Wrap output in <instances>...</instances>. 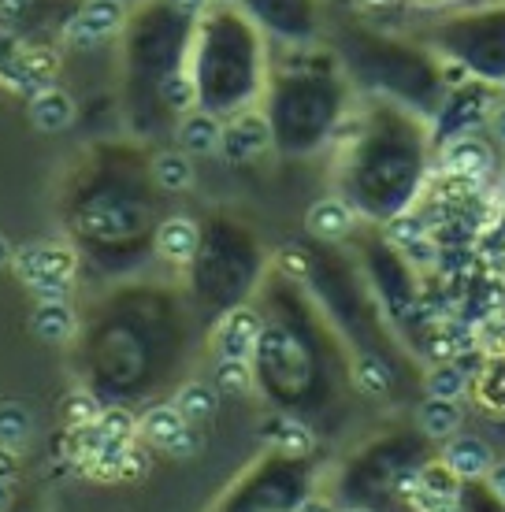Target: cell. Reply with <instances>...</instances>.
<instances>
[{
  "mask_svg": "<svg viewBox=\"0 0 505 512\" xmlns=\"http://www.w3.org/2000/svg\"><path fill=\"white\" fill-rule=\"evenodd\" d=\"M153 179L160 190L168 193H182L194 186V164H190V156L186 153H175V149H168V153H160L153 160Z\"/></svg>",
  "mask_w": 505,
  "mask_h": 512,
  "instance_id": "cell-13",
  "label": "cell"
},
{
  "mask_svg": "<svg viewBox=\"0 0 505 512\" xmlns=\"http://www.w3.org/2000/svg\"><path fill=\"white\" fill-rule=\"evenodd\" d=\"M483 305H487V308H502L505 305V282H491V286H487Z\"/></svg>",
  "mask_w": 505,
  "mask_h": 512,
  "instance_id": "cell-34",
  "label": "cell"
},
{
  "mask_svg": "<svg viewBox=\"0 0 505 512\" xmlns=\"http://www.w3.org/2000/svg\"><path fill=\"white\" fill-rule=\"evenodd\" d=\"M457 475L442 464V468H424L420 472V490L424 494H435V498H454L457 501Z\"/></svg>",
  "mask_w": 505,
  "mask_h": 512,
  "instance_id": "cell-24",
  "label": "cell"
},
{
  "mask_svg": "<svg viewBox=\"0 0 505 512\" xmlns=\"http://www.w3.org/2000/svg\"><path fill=\"white\" fill-rule=\"evenodd\" d=\"M353 8H357V12H390V8H394V0H353Z\"/></svg>",
  "mask_w": 505,
  "mask_h": 512,
  "instance_id": "cell-36",
  "label": "cell"
},
{
  "mask_svg": "<svg viewBox=\"0 0 505 512\" xmlns=\"http://www.w3.org/2000/svg\"><path fill=\"white\" fill-rule=\"evenodd\" d=\"M220 138H223V127L216 116H208V112H190V116L182 119L179 141H182V153L186 156L216 153V149H220Z\"/></svg>",
  "mask_w": 505,
  "mask_h": 512,
  "instance_id": "cell-6",
  "label": "cell"
},
{
  "mask_svg": "<svg viewBox=\"0 0 505 512\" xmlns=\"http://www.w3.org/2000/svg\"><path fill=\"white\" fill-rule=\"evenodd\" d=\"M260 338V320L249 308H234L220 327V349L227 360H246Z\"/></svg>",
  "mask_w": 505,
  "mask_h": 512,
  "instance_id": "cell-5",
  "label": "cell"
},
{
  "mask_svg": "<svg viewBox=\"0 0 505 512\" xmlns=\"http://www.w3.org/2000/svg\"><path fill=\"white\" fill-rule=\"evenodd\" d=\"M272 442L275 449L283 453V457H294V461H301V457H309L312 453V435L309 427L298 420H279L272 427Z\"/></svg>",
  "mask_w": 505,
  "mask_h": 512,
  "instance_id": "cell-16",
  "label": "cell"
},
{
  "mask_svg": "<svg viewBox=\"0 0 505 512\" xmlns=\"http://www.w3.org/2000/svg\"><path fill=\"white\" fill-rule=\"evenodd\" d=\"M420 427H424V435H431V438H450L457 427H461V409H457V401L428 397V401L420 405Z\"/></svg>",
  "mask_w": 505,
  "mask_h": 512,
  "instance_id": "cell-14",
  "label": "cell"
},
{
  "mask_svg": "<svg viewBox=\"0 0 505 512\" xmlns=\"http://www.w3.org/2000/svg\"><path fill=\"white\" fill-rule=\"evenodd\" d=\"M394 490H398V494H405V498H413L416 490H420V472H413V468H409V472H398V479H394Z\"/></svg>",
  "mask_w": 505,
  "mask_h": 512,
  "instance_id": "cell-32",
  "label": "cell"
},
{
  "mask_svg": "<svg viewBox=\"0 0 505 512\" xmlns=\"http://www.w3.org/2000/svg\"><path fill=\"white\" fill-rule=\"evenodd\" d=\"M30 123H34L38 130H45V134H60V130H67L71 123H75V101H71V93L56 90V86L38 90L34 97H30Z\"/></svg>",
  "mask_w": 505,
  "mask_h": 512,
  "instance_id": "cell-3",
  "label": "cell"
},
{
  "mask_svg": "<svg viewBox=\"0 0 505 512\" xmlns=\"http://www.w3.org/2000/svg\"><path fill=\"white\" fill-rule=\"evenodd\" d=\"M442 160H446V167H450L454 175L472 179V175H483V171L491 167V149H487L480 138H457L454 145H446Z\"/></svg>",
  "mask_w": 505,
  "mask_h": 512,
  "instance_id": "cell-10",
  "label": "cell"
},
{
  "mask_svg": "<svg viewBox=\"0 0 505 512\" xmlns=\"http://www.w3.org/2000/svg\"><path fill=\"white\" fill-rule=\"evenodd\" d=\"M64 41H71L75 49H93V45H97V38H93V34L86 30V26L78 23V15H75V19H67V26H64Z\"/></svg>",
  "mask_w": 505,
  "mask_h": 512,
  "instance_id": "cell-28",
  "label": "cell"
},
{
  "mask_svg": "<svg viewBox=\"0 0 505 512\" xmlns=\"http://www.w3.org/2000/svg\"><path fill=\"white\" fill-rule=\"evenodd\" d=\"M186 427H190V423L182 420L175 405H156V409L145 412L142 423H138V431H142V435L149 438L153 446H160V449H168L171 442H175V438L186 431Z\"/></svg>",
  "mask_w": 505,
  "mask_h": 512,
  "instance_id": "cell-11",
  "label": "cell"
},
{
  "mask_svg": "<svg viewBox=\"0 0 505 512\" xmlns=\"http://www.w3.org/2000/svg\"><path fill=\"white\" fill-rule=\"evenodd\" d=\"M197 446H201L197 431H194V427H186V431H182V435L168 446V453H171V457H190V453H194Z\"/></svg>",
  "mask_w": 505,
  "mask_h": 512,
  "instance_id": "cell-30",
  "label": "cell"
},
{
  "mask_svg": "<svg viewBox=\"0 0 505 512\" xmlns=\"http://www.w3.org/2000/svg\"><path fill=\"white\" fill-rule=\"evenodd\" d=\"M15 475H19V461H15V453L8 446H0V483H12Z\"/></svg>",
  "mask_w": 505,
  "mask_h": 512,
  "instance_id": "cell-31",
  "label": "cell"
},
{
  "mask_svg": "<svg viewBox=\"0 0 505 512\" xmlns=\"http://www.w3.org/2000/svg\"><path fill=\"white\" fill-rule=\"evenodd\" d=\"M305 227H309L316 238H342V234H350V227H353V212L342 205V201H335V197H324V201H316V205L309 208Z\"/></svg>",
  "mask_w": 505,
  "mask_h": 512,
  "instance_id": "cell-9",
  "label": "cell"
},
{
  "mask_svg": "<svg viewBox=\"0 0 505 512\" xmlns=\"http://www.w3.org/2000/svg\"><path fill=\"white\" fill-rule=\"evenodd\" d=\"M30 327H34L41 342L60 346V342H67L75 334V312L67 308V301H41L34 308V316H30Z\"/></svg>",
  "mask_w": 505,
  "mask_h": 512,
  "instance_id": "cell-8",
  "label": "cell"
},
{
  "mask_svg": "<svg viewBox=\"0 0 505 512\" xmlns=\"http://www.w3.org/2000/svg\"><path fill=\"white\" fill-rule=\"evenodd\" d=\"M197 242H201V238H197V227L186 216L164 219L160 231H156V249H160V256H168V260H175V264L194 260Z\"/></svg>",
  "mask_w": 505,
  "mask_h": 512,
  "instance_id": "cell-7",
  "label": "cell"
},
{
  "mask_svg": "<svg viewBox=\"0 0 505 512\" xmlns=\"http://www.w3.org/2000/svg\"><path fill=\"white\" fill-rule=\"evenodd\" d=\"M502 93H505V86H502Z\"/></svg>",
  "mask_w": 505,
  "mask_h": 512,
  "instance_id": "cell-46",
  "label": "cell"
},
{
  "mask_svg": "<svg viewBox=\"0 0 505 512\" xmlns=\"http://www.w3.org/2000/svg\"><path fill=\"white\" fill-rule=\"evenodd\" d=\"M64 416H67V423H71L75 431H86V427H93V423H97L101 409H97V401H93L90 394H71V397H67Z\"/></svg>",
  "mask_w": 505,
  "mask_h": 512,
  "instance_id": "cell-23",
  "label": "cell"
},
{
  "mask_svg": "<svg viewBox=\"0 0 505 512\" xmlns=\"http://www.w3.org/2000/svg\"><path fill=\"white\" fill-rule=\"evenodd\" d=\"M8 260H12V245H8V238H4V234H0V268H4V264H8Z\"/></svg>",
  "mask_w": 505,
  "mask_h": 512,
  "instance_id": "cell-43",
  "label": "cell"
},
{
  "mask_svg": "<svg viewBox=\"0 0 505 512\" xmlns=\"http://www.w3.org/2000/svg\"><path fill=\"white\" fill-rule=\"evenodd\" d=\"M353 512H372V509H353Z\"/></svg>",
  "mask_w": 505,
  "mask_h": 512,
  "instance_id": "cell-44",
  "label": "cell"
},
{
  "mask_svg": "<svg viewBox=\"0 0 505 512\" xmlns=\"http://www.w3.org/2000/svg\"><path fill=\"white\" fill-rule=\"evenodd\" d=\"M268 145H272V127H268V119L260 116H242L238 123H231V127L223 130L220 138L223 156L234 160V164H246L257 153H264Z\"/></svg>",
  "mask_w": 505,
  "mask_h": 512,
  "instance_id": "cell-2",
  "label": "cell"
},
{
  "mask_svg": "<svg viewBox=\"0 0 505 512\" xmlns=\"http://www.w3.org/2000/svg\"><path fill=\"white\" fill-rule=\"evenodd\" d=\"M220 4H234V0H220Z\"/></svg>",
  "mask_w": 505,
  "mask_h": 512,
  "instance_id": "cell-45",
  "label": "cell"
},
{
  "mask_svg": "<svg viewBox=\"0 0 505 512\" xmlns=\"http://www.w3.org/2000/svg\"><path fill=\"white\" fill-rule=\"evenodd\" d=\"M279 264H283L286 271H294V275H298V279H305V256L301 253H283V260H279Z\"/></svg>",
  "mask_w": 505,
  "mask_h": 512,
  "instance_id": "cell-35",
  "label": "cell"
},
{
  "mask_svg": "<svg viewBox=\"0 0 505 512\" xmlns=\"http://www.w3.org/2000/svg\"><path fill=\"white\" fill-rule=\"evenodd\" d=\"M26 0H0V26H15Z\"/></svg>",
  "mask_w": 505,
  "mask_h": 512,
  "instance_id": "cell-33",
  "label": "cell"
},
{
  "mask_svg": "<svg viewBox=\"0 0 505 512\" xmlns=\"http://www.w3.org/2000/svg\"><path fill=\"white\" fill-rule=\"evenodd\" d=\"M93 431L101 438H108V442H130V438L138 435V420L127 409H101Z\"/></svg>",
  "mask_w": 505,
  "mask_h": 512,
  "instance_id": "cell-20",
  "label": "cell"
},
{
  "mask_svg": "<svg viewBox=\"0 0 505 512\" xmlns=\"http://www.w3.org/2000/svg\"><path fill=\"white\" fill-rule=\"evenodd\" d=\"M216 405H220V397L205 383L182 386L179 397H175V409H179V416L186 423H201V420H208V416H216Z\"/></svg>",
  "mask_w": 505,
  "mask_h": 512,
  "instance_id": "cell-15",
  "label": "cell"
},
{
  "mask_svg": "<svg viewBox=\"0 0 505 512\" xmlns=\"http://www.w3.org/2000/svg\"><path fill=\"white\" fill-rule=\"evenodd\" d=\"M442 338H446V342H450V349H454V353H461V349H468L472 346V338H476V334H472V327H468V323H457V320H450L446 323V327H442Z\"/></svg>",
  "mask_w": 505,
  "mask_h": 512,
  "instance_id": "cell-27",
  "label": "cell"
},
{
  "mask_svg": "<svg viewBox=\"0 0 505 512\" xmlns=\"http://www.w3.org/2000/svg\"><path fill=\"white\" fill-rule=\"evenodd\" d=\"M465 78H468V67L461 64V60H450V64H446V82L457 86V82H465Z\"/></svg>",
  "mask_w": 505,
  "mask_h": 512,
  "instance_id": "cell-39",
  "label": "cell"
},
{
  "mask_svg": "<svg viewBox=\"0 0 505 512\" xmlns=\"http://www.w3.org/2000/svg\"><path fill=\"white\" fill-rule=\"evenodd\" d=\"M491 490H494V498L505 505V464H498V468L491 472Z\"/></svg>",
  "mask_w": 505,
  "mask_h": 512,
  "instance_id": "cell-37",
  "label": "cell"
},
{
  "mask_svg": "<svg viewBox=\"0 0 505 512\" xmlns=\"http://www.w3.org/2000/svg\"><path fill=\"white\" fill-rule=\"evenodd\" d=\"M216 383H220L223 394H246L249 386H253V375H249V364L246 360H220V368H216Z\"/></svg>",
  "mask_w": 505,
  "mask_h": 512,
  "instance_id": "cell-22",
  "label": "cell"
},
{
  "mask_svg": "<svg viewBox=\"0 0 505 512\" xmlns=\"http://www.w3.org/2000/svg\"><path fill=\"white\" fill-rule=\"evenodd\" d=\"M8 505H12V487L0 483V512H8Z\"/></svg>",
  "mask_w": 505,
  "mask_h": 512,
  "instance_id": "cell-42",
  "label": "cell"
},
{
  "mask_svg": "<svg viewBox=\"0 0 505 512\" xmlns=\"http://www.w3.org/2000/svg\"><path fill=\"white\" fill-rule=\"evenodd\" d=\"M428 394L439 397V401H454V397L465 394V372L461 368H450V364H442L435 372L428 375Z\"/></svg>",
  "mask_w": 505,
  "mask_h": 512,
  "instance_id": "cell-21",
  "label": "cell"
},
{
  "mask_svg": "<svg viewBox=\"0 0 505 512\" xmlns=\"http://www.w3.org/2000/svg\"><path fill=\"white\" fill-rule=\"evenodd\" d=\"M160 101L175 112H190L197 104V82L186 71H171L168 78H160Z\"/></svg>",
  "mask_w": 505,
  "mask_h": 512,
  "instance_id": "cell-17",
  "label": "cell"
},
{
  "mask_svg": "<svg viewBox=\"0 0 505 512\" xmlns=\"http://www.w3.org/2000/svg\"><path fill=\"white\" fill-rule=\"evenodd\" d=\"M446 468L457 475V479H476V475H487L491 472V461H494V453L491 446L483 442V438L476 435H461L454 438L450 446H446Z\"/></svg>",
  "mask_w": 505,
  "mask_h": 512,
  "instance_id": "cell-4",
  "label": "cell"
},
{
  "mask_svg": "<svg viewBox=\"0 0 505 512\" xmlns=\"http://www.w3.org/2000/svg\"><path fill=\"white\" fill-rule=\"evenodd\" d=\"M390 238L409 245V242H416V238H424V227H420V219L416 216H398L394 223H390Z\"/></svg>",
  "mask_w": 505,
  "mask_h": 512,
  "instance_id": "cell-26",
  "label": "cell"
},
{
  "mask_svg": "<svg viewBox=\"0 0 505 512\" xmlns=\"http://www.w3.org/2000/svg\"><path fill=\"white\" fill-rule=\"evenodd\" d=\"M298 512H331V505H327L324 498H309V501H301Z\"/></svg>",
  "mask_w": 505,
  "mask_h": 512,
  "instance_id": "cell-40",
  "label": "cell"
},
{
  "mask_svg": "<svg viewBox=\"0 0 505 512\" xmlns=\"http://www.w3.org/2000/svg\"><path fill=\"white\" fill-rule=\"evenodd\" d=\"M30 294L38 297V301H67L71 294V282L67 279H41L30 286Z\"/></svg>",
  "mask_w": 505,
  "mask_h": 512,
  "instance_id": "cell-25",
  "label": "cell"
},
{
  "mask_svg": "<svg viewBox=\"0 0 505 512\" xmlns=\"http://www.w3.org/2000/svg\"><path fill=\"white\" fill-rule=\"evenodd\" d=\"M413 505L420 512H454L457 501L454 498H435V494H424V490H416V494H413Z\"/></svg>",
  "mask_w": 505,
  "mask_h": 512,
  "instance_id": "cell-29",
  "label": "cell"
},
{
  "mask_svg": "<svg viewBox=\"0 0 505 512\" xmlns=\"http://www.w3.org/2000/svg\"><path fill=\"white\" fill-rule=\"evenodd\" d=\"M494 134H498V141L505 145V108H498V112H494Z\"/></svg>",
  "mask_w": 505,
  "mask_h": 512,
  "instance_id": "cell-41",
  "label": "cell"
},
{
  "mask_svg": "<svg viewBox=\"0 0 505 512\" xmlns=\"http://www.w3.org/2000/svg\"><path fill=\"white\" fill-rule=\"evenodd\" d=\"M353 383L368 397H383L390 390V368L379 357H361L353 368Z\"/></svg>",
  "mask_w": 505,
  "mask_h": 512,
  "instance_id": "cell-18",
  "label": "cell"
},
{
  "mask_svg": "<svg viewBox=\"0 0 505 512\" xmlns=\"http://www.w3.org/2000/svg\"><path fill=\"white\" fill-rule=\"evenodd\" d=\"M123 19H127L123 0H86L82 12H78V23L86 26L97 41L108 38V34H116L119 26H123Z\"/></svg>",
  "mask_w": 505,
  "mask_h": 512,
  "instance_id": "cell-12",
  "label": "cell"
},
{
  "mask_svg": "<svg viewBox=\"0 0 505 512\" xmlns=\"http://www.w3.org/2000/svg\"><path fill=\"white\" fill-rule=\"evenodd\" d=\"M15 256V271L26 286H34L41 279H71L75 271V256L67 245H26Z\"/></svg>",
  "mask_w": 505,
  "mask_h": 512,
  "instance_id": "cell-1",
  "label": "cell"
},
{
  "mask_svg": "<svg viewBox=\"0 0 505 512\" xmlns=\"http://www.w3.org/2000/svg\"><path fill=\"white\" fill-rule=\"evenodd\" d=\"M168 4H171V8H175L179 15H197L201 8H205V0H168Z\"/></svg>",
  "mask_w": 505,
  "mask_h": 512,
  "instance_id": "cell-38",
  "label": "cell"
},
{
  "mask_svg": "<svg viewBox=\"0 0 505 512\" xmlns=\"http://www.w3.org/2000/svg\"><path fill=\"white\" fill-rule=\"evenodd\" d=\"M30 412L23 409V405H15V401H8V405H0V446L15 449L19 442H26L30 438Z\"/></svg>",
  "mask_w": 505,
  "mask_h": 512,
  "instance_id": "cell-19",
  "label": "cell"
}]
</instances>
